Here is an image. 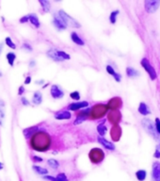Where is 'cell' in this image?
<instances>
[{"label": "cell", "mask_w": 160, "mask_h": 181, "mask_svg": "<svg viewBox=\"0 0 160 181\" xmlns=\"http://www.w3.org/2000/svg\"><path fill=\"white\" fill-rule=\"evenodd\" d=\"M23 48H25V49H27V50H28V51H32L31 45H28V44H27V42H25V44L23 45Z\"/></svg>", "instance_id": "b9f144b4"}, {"label": "cell", "mask_w": 160, "mask_h": 181, "mask_svg": "<svg viewBox=\"0 0 160 181\" xmlns=\"http://www.w3.org/2000/svg\"><path fill=\"white\" fill-rule=\"evenodd\" d=\"M42 83H44V80H43V79L36 80V81H35V84H37V85H39V84H42Z\"/></svg>", "instance_id": "7dc6e473"}, {"label": "cell", "mask_w": 160, "mask_h": 181, "mask_svg": "<svg viewBox=\"0 0 160 181\" xmlns=\"http://www.w3.org/2000/svg\"><path fill=\"white\" fill-rule=\"evenodd\" d=\"M39 130H40V128H39L38 126H32V127H28V128H26V129H24L23 133L27 139H29V138H31Z\"/></svg>", "instance_id": "ac0fdd59"}, {"label": "cell", "mask_w": 160, "mask_h": 181, "mask_svg": "<svg viewBox=\"0 0 160 181\" xmlns=\"http://www.w3.org/2000/svg\"><path fill=\"white\" fill-rule=\"evenodd\" d=\"M119 14H120V11H119V9L113 11L112 12L110 13V15H109V21H110L111 24H112V25H115L116 22H117V17H118Z\"/></svg>", "instance_id": "83f0119b"}, {"label": "cell", "mask_w": 160, "mask_h": 181, "mask_svg": "<svg viewBox=\"0 0 160 181\" xmlns=\"http://www.w3.org/2000/svg\"><path fill=\"white\" fill-rule=\"evenodd\" d=\"M36 62H35V60H30V62H29V66L30 67H33V66H35Z\"/></svg>", "instance_id": "c3c4849f"}, {"label": "cell", "mask_w": 160, "mask_h": 181, "mask_svg": "<svg viewBox=\"0 0 160 181\" xmlns=\"http://www.w3.org/2000/svg\"><path fill=\"white\" fill-rule=\"evenodd\" d=\"M152 178L154 181H160V162H158V161L153 163Z\"/></svg>", "instance_id": "8fae6325"}, {"label": "cell", "mask_w": 160, "mask_h": 181, "mask_svg": "<svg viewBox=\"0 0 160 181\" xmlns=\"http://www.w3.org/2000/svg\"><path fill=\"white\" fill-rule=\"evenodd\" d=\"M154 126H156V130L157 132V134L160 136V118H156V121L154 122Z\"/></svg>", "instance_id": "8d00e7d4"}, {"label": "cell", "mask_w": 160, "mask_h": 181, "mask_svg": "<svg viewBox=\"0 0 160 181\" xmlns=\"http://www.w3.org/2000/svg\"><path fill=\"white\" fill-rule=\"evenodd\" d=\"M138 111L139 114H141L143 116H147L149 114H151V111H150V108L148 107V105L145 102H140L138 108Z\"/></svg>", "instance_id": "9a60e30c"}, {"label": "cell", "mask_w": 160, "mask_h": 181, "mask_svg": "<svg viewBox=\"0 0 160 181\" xmlns=\"http://www.w3.org/2000/svg\"><path fill=\"white\" fill-rule=\"evenodd\" d=\"M71 39L72 41L75 42V44H76L77 45H80V46H83L85 45V42L84 41L81 39L80 36L77 34L76 32H72V34H71Z\"/></svg>", "instance_id": "ffe728a7"}, {"label": "cell", "mask_w": 160, "mask_h": 181, "mask_svg": "<svg viewBox=\"0 0 160 181\" xmlns=\"http://www.w3.org/2000/svg\"><path fill=\"white\" fill-rule=\"evenodd\" d=\"M42 102V94L41 92H39V90H37V92L34 93L33 94V97H32V103L34 105H41Z\"/></svg>", "instance_id": "44dd1931"}, {"label": "cell", "mask_w": 160, "mask_h": 181, "mask_svg": "<svg viewBox=\"0 0 160 181\" xmlns=\"http://www.w3.org/2000/svg\"><path fill=\"white\" fill-rule=\"evenodd\" d=\"M24 93H25V88H24V86H20V87H19V92H18V94H19V95H22Z\"/></svg>", "instance_id": "ee69618b"}, {"label": "cell", "mask_w": 160, "mask_h": 181, "mask_svg": "<svg viewBox=\"0 0 160 181\" xmlns=\"http://www.w3.org/2000/svg\"><path fill=\"white\" fill-rule=\"evenodd\" d=\"M47 163H48V165H49L52 169H54V170L59 169V167H60V162L57 159H48L47 160Z\"/></svg>", "instance_id": "4dcf8cb0"}, {"label": "cell", "mask_w": 160, "mask_h": 181, "mask_svg": "<svg viewBox=\"0 0 160 181\" xmlns=\"http://www.w3.org/2000/svg\"><path fill=\"white\" fill-rule=\"evenodd\" d=\"M108 106L104 104H96L93 108H90V116L93 119H100L103 118L106 112H108Z\"/></svg>", "instance_id": "3957f363"}, {"label": "cell", "mask_w": 160, "mask_h": 181, "mask_svg": "<svg viewBox=\"0 0 160 181\" xmlns=\"http://www.w3.org/2000/svg\"><path fill=\"white\" fill-rule=\"evenodd\" d=\"M70 97L74 100H76V101H78L80 99V93L79 92H77V90H75V92H72L70 93Z\"/></svg>", "instance_id": "d590c367"}, {"label": "cell", "mask_w": 160, "mask_h": 181, "mask_svg": "<svg viewBox=\"0 0 160 181\" xmlns=\"http://www.w3.org/2000/svg\"><path fill=\"white\" fill-rule=\"evenodd\" d=\"M89 107V102L87 101H79V102H75L72 103L68 106V111H79L81 108H86Z\"/></svg>", "instance_id": "30bf717a"}, {"label": "cell", "mask_w": 160, "mask_h": 181, "mask_svg": "<svg viewBox=\"0 0 160 181\" xmlns=\"http://www.w3.org/2000/svg\"><path fill=\"white\" fill-rule=\"evenodd\" d=\"M5 106H6V105H5L4 100L0 99V108H5Z\"/></svg>", "instance_id": "bcb514c9"}, {"label": "cell", "mask_w": 160, "mask_h": 181, "mask_svg": "<svg viewBox=\"0 0 160 181\" xmlns=\"http://www.w3.org/2000/svg\"><path fill=\"white\" fill-rule=\"evenodd\" d=\"M50 93H51V96L54 99H61L64 96V92L56 84H53L51 86Z\"/></svg>", "instance_id": "9c48e42d"}, {"label": "cell", "mask_w": 160, "mask_h": 181, "mask_svg": "<svg viewBox=\"0 0 160 181\" xmlns=\"http://www.w3.org/2000/svg\"><path fill=\"white\" fill-rule=\"evenodd\" d=\"M89 158L90 160L94 164H99L105 159V152L102 150L101 148L98 147H94L93 148L89 153Z\"/></svg>", "instance_id": "277c9868"}, {"label": "cell", "mask_w": 160, "mask_h": 181, "mask_svg": "<svg viewBox=\"0 0 160 181\" xmlns=\"http://www.w3.org/2000/svg\"><path fill=\"white\" fill-rule=\"evenodd\" d=\"M32 168L34 170V172L38 175H48V170L46 168L41 167V166H37V165H33Z\"/></svg>", "instance_id": "4316f807"}, {"label": "cell", "mask_w": 160, "mask_h": 181, "mask_svg": "<svg viewBox=\"0 0 160 181\" xmlns=\"http://www.w3.org/2000/svg\"><path fill=\"white\" fill-rule=\"evenodd\" d=\"M154 157L156 159H160V150H159V148H156V151H154Z\"/></svg>", "instance_id": "60d3db41"}, {"label": "cell", "mask_w": 160, "mask_h": 181, "mask_svg": "<svg viewBox=\"0 0 160 181\" xmlns=\"http://www.w3.org/2000/svg\"><path fill=\"white\" fill-rule=\"evenodd\" d=\"M97 141H98L99 144L103 145L105 149L110 150V151H114V150L116 149L115 144H113L111 141H108V140H105L104 137H98Z\"/></svg>", "instance_id": "4fadbf2b"}, {"label": "cell", "mask_w": 160, "mask_h": 181, "mask_svg": "<svg viewBox=\"0 0 160 181\" xmlns=\"http://www.w3.org/2000/svg\"><path fill=\"white\" fill-rule=\"evenodd\" d=\"M105 121H103L101 124H99V125L97 126V132L99 133V135L101 137H104L105 135L106 131H108V127L105 126Z\"/></svg>", "instance_id": "d4e9b609"}, {"label": "cell", "mask_w": 160, "mask_h": 181, "mask_svg": "<svg viewBox=\"0 0 160 181\" xmlns=\"http://www.w3.org/2000/svg\"><path fill=\"white\" fill-rule=\"evenodd\" d=\"M6 58H7V60H8V63L11 65V66H13L14 65V60L16 59V55L13 53V52H9V53L6 55Z\"/></svg>", "instance_id": "f546056e"}, {"label": "cell", "mask_w": 160, "mask_h": 181, "mask_svg": "<svg viewBox=\"0 0 160 181\" xmlns=\"http://www.w3.org/2000/svg\"><path fill=\"white\" fill-rule=\"evenodd\" d=\"M2 77V73L1 72H0V78H1Z\"/></svg>", "instance_id": "816d5d0a"}, {"label": "cell", "mask_w": 160, "mask_h": 181, "mask_svg": "<svg viewBox=\"0 0 160 181\" xmlns=\"http://www.w3.org/2000/svg\"><path fill=\"white\" fill-rule=\"evenodd\" d=\"M39 3L41 4L42 8L43 9V11H45V12H49L50 11L51 5H50L49 1H46V0H40Z\"/></svg>", "instance_id": "f1b7e54d"}, {"label": "cell", "mask_w": 160, "mask_h": 181, "mask_svg": "<svg viewBox=\"0 0 160 181\" xmlns=\"http://www.w3.org/2000/svg\"><path fill=\"white\" fill-rule=\"evenodd\" d=\"M108 120L111 123H119V121L121 120L120 112L117 111H112L108 114Z\"/></svg>", "instance_id": "d6986e66"}, {"label": "cell", "mask_w": 160, "mask_h": 181, "mask_svg": "<svg viewBox=\"0 0 160 181\" xmlns=\"http://www.w3.org/2000/svg\"><path fill=\"white\" fill-rule=\"evenodd\" d=\"M140 73L137 69H135L133 67H127L126 68V75L128 78H138L139 77Z\"/></svg>", "instance_id": "7402d4cb"}, {"label": "cell", "mask_w": 160, "mask_h": 181, "mask_svg": "<svg viewBox=\"0 0 160 181\" xmlns=\"http://www.w3.org/2000/svg\"><path fill=\"white\" fill-rule=\"evenodd\" d=\"M159 148H160V144H159Z\"/></svg>", "instance_id": "f5cc1de1"}, {"label": "cell", "mask_w": 160, "mask_h": 181, "mask_svg": "<svg viewBox=\"0 0 160 181\" xmlns=\"http://www.w3.org/2000/svg\"><path fill=\"white\" fill-rule=\"evenodd\" d=\"M27 22H28V16L27 15H26V16H23L21 19H20V23H27Z\"/></svg>", "instance_id": "7bdbcfd3"}, {"label": "cell", "mask_w": 160, "mask_h": 181, "mask_svg": "<svg viewBox=\"0 0 160 181\" xmlns=\"http://www.w3.org/2000/svg\"><path fill=\"white\" fill-rule=\"evenodd\" d=\"M51 136L46 131L39 130L30 138V145L37 152H46L51 146Z\"/></svg>", "instance_id": "6da1fadb"}, {"label": "cell", "mask_w": 160, "mask_h": 181, "mask_svg": "<svg viewBox=\"0 0 160 181\" xmlns=\"http://www.w3.org/2000/svg\"><path fill=\"white\" fill-rule=\"evenodd\" d=\"M90 108H86L85 109H83L82 111H80L78 114H77V116L75 118V120L74 122V125H80L82 124L84 121H86L87 119L90 117Z\"/></svg>", "instance_id": "ba28073f"}, {"label": "cell", "mask_w": 160, "mask_h": 181, "mask_svg": "<svg viewBox=\"0 0 160 181\" xmlns=\"http://www.w3.org/2000/svg\"><path fill=\"white\" fill-rule=\"evenodd\" d=\"M160 6L159 0H147L144 2V8L145 11L148 13H154L156 12Z\"/></svg>", "instance_id": "52a82bcc"}, {"label": "cell", "mask_w": 160, "mask_h": 181, "mask_svg": "<svg viewBox=\"0 0 160 181\" xmlns=\"http://www.w3.org/2000/svg\"><path fill=\"white\" fill-rule=\"evenodd\" d=\"M59 17L61 19L63 23L66 25V27H74V28H79L81 27L80 24L77 22L75 19H74L72 16H70L69 14L66 13L64 11H59Z\"/></svg>", "instance_id": "5b68a950"}, {"label": "cell", "mask_w": 160, "mask_h": 181, "mask_svg": "<svg viewBox=\"0 0 160 181\" xmlns=\"http://www.w3.org/2000/svg\"><path fill=\"white\" fill-rule=\"evenodd\" d=\"M3 168H4V164L2 162H0V170H3Z\"/></svg>", "instance_id": "f907efd6"}, {"label": "cell", "mask_w": 160, "mask_h": 181, "mask_svg": "<svg viewBox=\"0 0 160 181\" xmlns=\"http://www.w3.org/2000/svg\"><path fill=\"white\" fill-rule=\"evenodd\" d=\"M5 42H6V45L9 47V48H11V49H15L16 48L15 44H14V42H12L11 38L7 37L6 39H5Z\"/></svg>", "instance_id": "d6a6232c"}, {"label": "cell", "mask_w": 160, "mask_h": 181, "mask_svg": "<svg viewBox=\"0 0 160 181\" xmlns=\"http://www.w3.org/2000/svg\"><path fill=\"white\" fill-rule=\"evenodd\" d=\"M141 126L144 128V130L146 131L148 134L151 136L154 140H159V135L156 130V126H154V123L148 118H143L141 120Z\"/></svg>", "instance_id": "7a4b0ae2"}, {"label": "cell", "mask_w": 160, "mask_h": 181, "mask_svg": "<svg viewBox=\"0 0 160 181\" xmlns=\"http://www.w3.org/2000/svg\"><path fill=\"white\" fill-rule=\"evenodd\" d=\"M140 64L143 67V69L146 71V73L149 75L150 78L152 80H156L157 78V73L156 69H154V66L151 64L150 60L147 58H143L141 60H140Z\"/></svg>", "instance_id": "8992f818"}, {"label": "cell", "mask_w": 160, "mask_h": 181, "mask_svg": "<svg viewBox=\"0 0 160 181\" xmlns=\"http://www.w3.org/2000/svg\"><path fill=\"white\" fill-rule=\"evenodd\" d=\"M121 136V128L118 126H114L111 129V137L114 141H119Z\"/></svg>", "instance_id": "603a6c76"}, {"label": "cell", "mask_w": 160, "mask_h": 181, "mask_svg": "<svg viewBox=\"0 0 160 181\" xmlns=\"http://www.w3.org/2000/svg\"><path fill=\"white\" fill-rule=\"evenodd\" d=\"M56 181H68V178L64 173H60L56 177Z\"/></svg>", "instance_id": "836d02e7"}, {"label": "cell", "mask_w": 160, "mask_h": 181, "mask_svg": "<svg viewBox=\"0 0 160 181\" xmlns=\"http://www.w3.org/2000/svg\"><path fill=\"white\" fill-rule=\"evenodd\" d=\"M57 55H59L60 58L62 59L63 60H70V59H71V56H70L69 54H67L66 52H64V51L57 50Z\"/></svg>", "instance_id": "1f68e13d"}, {"label": "cell", "mask_w": 160, "mask_h": 181, "mask_svg": "<svg viewBox=\"0 0 160 181\" xmlns=\"http://www.w3.org/2000/svg\"><path fill=\"white\" fill-rule=\"evenodd\" d=\"M122 104H123V102H122V100H121V98H119V97H114V98H112V99L109 100L106 106H108V108L112 109V111H116L117 108H121Z\"/></svg>", "instance_id": "7c38bea8"}, {"label": "cell", "mask_w": 160, "mask_h": 181, "mask_svg": "<svg viewBox=\"0 0 160 181\" xmlns=\"http://www.w3.org/2000/svg\"><path fill=\"white\" fill-rule=\"evenodd\" d=\"M30 82H31V77L28 75V77H27V78L25 79V84L27 85V84H29Z\"/></svg>", "instance_id": "f6af8a7d"}, {"label": "cell", "mask_w": 160, "mask_h": 181, "mask_svg": "<svg viewBox=\"0 0 160 181\" xmlns=\"http://www.w3.org/2000/svg\"><path fill=\"white\" fill-rule=\"evenodd\" d=\"M32 160L34 161V162H42V161H43L42 158H41V157H38V156H33Z\"/></svg>", "instance_id": "f35d334b"}, {"label": "cell", "mask_w": 160, "mask_h": 181, "mask_svg": "<svg viewBox=\"0 0 160 181\" xmlns=\"http://www.w3.org/2000/svg\"><path fill=\"white\" fill-rule=\"evenodd\" d=\"M2 50H3V45H2V44H0V54H1Z\"/></svg>", "instance_id": "681fc988"}, {"label": "cell", "mask_w": 160, "mask_h": 181, "mask_svg": "<svg viewBox=\"0 0 160 181\" xmlns=\"http://www.w3.org/2000/svg\"><path fill=\"white\" fill-rule=\"evenodd\" d=\"M21 102H22V104L24 105V106H29V105H30L29 101H28V100L26 97H22L21 98Z\"/></svg>", "instance_id": "ab89813d"}, {"label": "cell", "mask_w": 160, "mask_h": 181, "mask_svg": "<svg viewBox=\"0 0 160 181\" xmlns=\"http://www.w3.org/2000/svg\"><path fill=\"white\" fill-rule=\"evenodd\" d=\"M135 175H136V178H137L138 181H144L147 177V172L145 170H142V169L137 171Z\"/></svg>", "instance_id": "484cf974"}, {"label": "cell", "mask_w": 160, "mask_h": 181, "mask_svg": "<svg viewBox=\"0 0 160 181\" xmlns=\"http://www.w3.org/2000/svg\"><path fill=\"white\" fill-rule=\"evenodd\" d=\"M46 54L50 59H52L54 61H57V62H61V61H63V60L60 59L59 57V55H57V49H56V48L49 49L47 51Z\"/></svg>", "instance_id": "2e32d148"}, {"label": "cell", "mask_w": 160, "mask_h": 181, "mask_svg": "<svg viewBox=\"0 0 160 181\" xmlns=\"http://www.w3.org/2000/svg\"><path fill=\"white\" fill-rule=\"evenodd\" d=\"M28 21H29L32 25L35 27H40L41 24H40V21H39V19L37 17V15L35 13H31V14H28Z\"/></svg>", "instance_id": "cb8c5ba5"}, {"label": "cell", "mask_w": 160, "mask_h": 181, "mask_svg": "<svg viewBox=\"0 0 160 181\" xmlns=\"http://www.w3.org/2000/svg\"><path fill=\"white\" fill-rule=\"evenodd\" d=\"M105 69H106V72H108L109 75H112V77H114V75H115L116 74H117V72H116V71H115V69H114L111 65H109V64H108V65H106Z\"/></svg>", "instance_id": "e575fe53"}, {"label": "cell", "mask_w": 160, "mask_h": 181, "mask_svg": "<svg viewBox=\"0 0 160 181\" xmlns=\"http://www.w3.org/2000/svg\"><path fill=\"white\" fill-rule=\"evenodd\" d=\"M53 25H54L56 27L57 29H59V30H64L67 28L66 25L63 23V21L61 20V19L59 17V15H55L54 17H53Z\"/></svg>", "instance_id": "5bb4252c"}, {"label": "cell", "mask_w": 160, "mask_h": 181, "mask_svg": "<svg viewBox=\"0 0 160 181\" xmlns=\"http://www.w3.org/2000/svg\"><path fill=\"white\" fill-rule=\"evenodd\" d=\"M72 117V113L69 111H63L55 114V118L57 120H69Z\"/></svg>", "instance_id": "e0dca14e"}, {"label": "cell", "mask_w": 160, "mask_h": 181, "mask_svg": "<svg viewBox=\"0 0 160 181\" xmlns=\"http://www.w3.org/2000/svg\"><path fill=\"white\" fill-rule=\"evenodd\" d=\"M5 119V108H0V126H3Z\"/></svg>", "instance_id": "74e56055"}]
</instances>
